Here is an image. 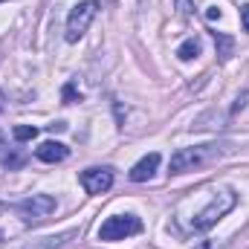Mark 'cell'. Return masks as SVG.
I'll use <instances>...</instances> for the list:
<instances>
[{
	"instance_id": "obj_1",
	"label": "cell",
	"mask_w": 249,
	"mask_h": 249,
	"mask_svg": "<svg viewBox=\"0 0 249 249\" xmlns=\"http://www.w3.org/2000/svg\"><path fill=\"white\" fill-rule=\"evenodd\" d=\"M235 148L229 142H206V145H194V148H180L174 157H171V174H186L194 168H203L209 162H217L223 160L226 154H232Z\"/></svg>"
},
{
	"instance_id": "obj_2",
	"label": "cell",
	"mask_w": 249,
	"mask_h": 249,
	"mask_svg": "<svg viewBox=\"0 0 249 249\" xmlns=\"http://www.w3.org/2000/svg\"><path fill=\"white\" fill-rule=\"evenodd\" d=\"M235 203H238V194H235L229 186L214 188V191H212L209 206H206V209H200V212L194 214L191 229H194V232H206V229H212L220 217H226V214L235 209Z\"/></svg>"
},
{
	"instance_id": "obj_3",
	"label": "cell",
	"mask_w": 249,
	"mask_h": 249,
	"mask_svg": "<svg viewBox=\"0 0 249 249\" xmlns=\"http://www.w3.org/2000/svg\"><path fill=\"white\" fill-rule=\"evenodd\" d=\"M55 197L53 194H32V197H26V200H20V203H15V212H18V217L23 220V223H29V226H35V223H41V220H47L53 212H55Z\"/></svg>"
},
{
	"instance_id": "obj_4",
	"label": "cell",
	"mask_w": 249,
	"mask_h": 249,
	"mask_svg": "<svg viewBox=\"0 0 249 249\" xmlns=\"http://www.w3.org/2000/svg\"><path fill=\"white\" fill-rule=\"evenodd\" d=\"M142 232V220L136 214H113L102 223L99 229V241H124L130 235Z\"/></svg>"
},
{
	"instance_id": "obj_5",
	"label": "cell",
	"mask_w": 249,
	"mask_h": 249,
	"mask_svg": "<svg viewBox=\"0 0 249 249\" xmlns=\"http://www.w3.org/2000/svg\"><path fill=\"white\" fill-rule=\"evenodd\" d=\"M96 15H99V3H96V0H81V3H75L72 12H70V18H67V41L75 44V41L87 32V26L93 23Z\"/></svg>"
},
{
	"instance_id": "obj_6",
	"label": "cell",
	"mask_w": 249,
	"mask_h": 249,
	"mask_svg": "<svg viewBox=\"0 0 249 249\" xmlns=\"http://www.w3.org/2000/svg\"><path fill=\"white\" fill-rule=\"evenodd\" d=\"M81 186H84L87 194H105V191H110V186H113V168L102 165V168L81 171Z\"/></svg>"
},
{
	"instance_id": "obj_7",
	"label": "cell",
	"mask_w": 249,
	"mask_h": 249,
	"mask_svg": "<svg viewBox=\"0 0 249 249\" xmlns=\"http://www.w3.org/2000/svg\"><path fill=\"white\" fill-rule=\"evenodd\" d=\"M72 238H78V232L75 229H67V232H58V235H47V238L29 241V244H23V247H18V249H64Z\"/></svg>"
},
{
	"instance_id": "obj_8",
	"label": "cell",
	"mask_w": 249,
	"mask_h": 249,
	"mask_svg": "<svg viewBox=\"0 0 249 249\" xmlns=\"http://www.w3.org/2000/svg\"><path fill=\"white\" fill-rule=\"evenodd\" d=\"M35 157H38L41 162H61V160L70 157V148H67L64 142L47 139V142H41V145L35 148Z\"/></svg>"
},
{
	"instance_id": "obj_9",
	"label": "cell",
	"mask_w": 249,
	"mask_h": 249,
	"mask_svg": "<svg viewBox=\"0 0 249 249\" xmlns=\"http://www.w3.org/2000/svg\"><path fill=\"white\" fill-rule=\"evenodd\" d=\"M157 168H160V154H157V151H154V154H145V157L130 168V180H133V183H145V180L154 177Z\"/></svg>"
},
{
	"instance_id": "obj_10",
	"label": "cell",
	"mask_w": 249,
	"mask_h": 249,
	"mask_svg": "<svg viewBox=\"0 0 249 249\" xmlns=\"http://www.w3.org/2000/svg\"><path fill=\"white\" fill-rule=\"evenodd\" d=\"M214 50H217V58L220 61H229L232 53H235V38L232 35H223V32H214Z\"/></svg>"
},
{
	"instance_id": "obj_11",
	"label": "cell",
	"mask_w": 249,
	"mask_h": 249,
	"mask_svg": "<svg viewBox=\"0 0 249 249\" xmlns=\"http://www.w3.org/2000/svg\"><path fill=\"white\" fill-rule=\"evenodd\" d=\"M177 55H180V61H191V58H197V55H200V41H197V38L183 41L180 50H177Z\"/></svg>"
},
{
	"instance_id": "obj_12",
	"label": "cell",
	"mask_w": 249,
	"mask_h": 249,
	"mask_svg": "<svg viewBox=\"0 0 249 249\" xmlns=\"http://www.w3.org/2000/svg\"><path fill=\"white\" fill-rule=\"evenodd\" d=\"M12 136H15L18 142H29V139L38 136V127H35V124H18V127L12 130Z\"/></svg>"
},
{
	"instance_id": "obj_13",
	"label": "cell",
	"mask_w": 249,
	"mask_h": 249,
	"mask_svg": "<svg viewBox=\"0 0 249 249\" xmlns=\"http://www.w3.org/2000/svg\"><path fill=\"white\" fill-rule=\"evenodd\" d=\"M78 99H81V93L75 90V81H70V84L64 87V102H67V105H72V102H78Z\"/></svg>"
},
{
	"instance_id": "obj_14",
	"label": "cell",
	"mask_w": 249,
	"mask_h": 249,
	"mask_svg": "<svg viewBox=\"0 0 249 249\" xmlns=\"http://www.w3.org/2000/svg\"><path fill=\"white\" fill-rule=\"evenodd\" d=\"M241 23H244V29L249 32V3L247 6H241Z\"/></svg>"
},
{
	"instance_id": "obj_15",
	"label": "cell",
	"mask_w": 249,
	"mask_h": 249,
	"mask_svg": "<svg viewBox=\"0 0 249 249\" xmlns=\"http://www.w3.org/2000/svg\"><path fill=\"white\" fill-rule=\"evenodd\" d=\"M177 6H180V15H191V3H188V0H177Z\"/></svg>"
},
{
	"instance_id": "obj_16",
	"label": "cell",
	"mask_w": 249,
	"mask_h": 249,
	"mask_svg": "<svg viewBox=\"0 0 249 249\" xmlns=\"http://www.w3.org/2000/svg\"><path fill=\"white\" fill-rule=\"evenodd\" d=\"M50 130H53V133H61V130H67V124L64 122H53L50 124Z\"/></svg>"
},
{
	"instance_id": "obj_17",
	"label": "cell",
	"mask_w": 249,
	"mask_h": 249,
	"mask_svg": "<svg viewBox=\"0 0 249 249\" xmlns=\"http://www.w3.org/2000/svg\"><path fill=\"white\" fill-rule=\"evenodd\" d=\"M206 15H209V18H212V20H214V18H220V9H214V6H212V9H209V12H206Z\"/></svg>"
},
{
	"instance_id": "obj_18",
	"label": "cell",
	"mask_w": 249,
	"mask_h": 249,
	"mask_svg": "<svg viewBox=\"0 0 249 249\" xmlns=\"http://www.w3.org/2000/svg\"><path fill=\"white\" fill-rule=\"evenodd\" d=\"M200 249H212V247H209V244H203V247H200Z\"/></svg>"
},
{
	"instance_id": "obj_19",
	"label": "cell",
	"mask_w": 249,
	"mask_h": 249,
	"mask_svg": "<svg viewBox=\"0 0 249 249\" xmlns=\"http://www.w3.org/2000/svg\"><path fill=\"white\" fill-rule=\"evenodd\" d=\"M0 148H3V133H0Z\"/></svg>"
},
{
	"instance_id": "obj_20",
	"label": "cell",
	"mask_w": 249,
	"mask_h": 249,
	"mask_svg": "<svg viewBox=\"0 0 249 249\" xmlns=\"http://www.w3.org/2000/svg\"><path fill=\"white\" fill-rule=\"evenodd\" d=\"M0 241H3V232H0Z\"/></svg>"
},
{
	"instance_id": "obj_21",
	"label": "cell",
	"mask_w": 249,
	"mask_h": 249,
	"mask_svg": "<svg viewBox=\"0 0 249 249\" xmlns=\"http://www.w3.org/2000/svg\"><path fill=\"white\" fill-rule=\"evenodd\" d=\"M0 3H3V0H0Z\"/></svg>"
}]
</instances>
